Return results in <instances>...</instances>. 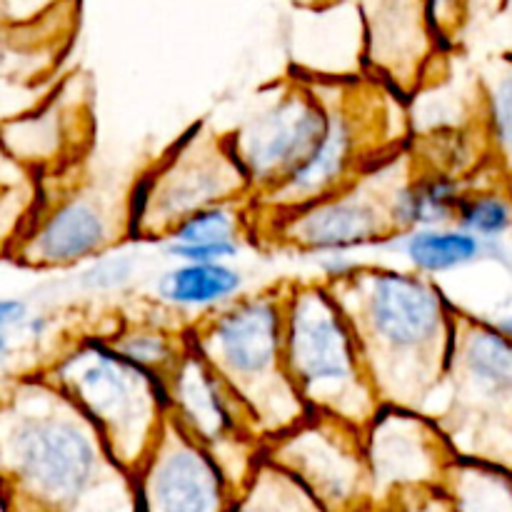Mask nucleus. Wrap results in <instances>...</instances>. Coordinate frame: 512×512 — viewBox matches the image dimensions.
I'll list each match as a JSON object with an SVG mask.
<instances>
[{"label":"nucleus","mask_w":512,"mask_h":512,"mask_svg":"<svg viewBox=\"0 0 512 512\" xmlns=\"http://www.w3.org/2000/svg\"><path fill=\"white\" fill-rule=\"evenodd\" d=\"M0 465L5 512H138L133 475L43 373L3 383Z\"/></svg>","instance_id":"1"},{"label":"nucleus","mask_w":512,"mask_h":512,"mask_svg":"<svg viewBox=\"0 0 512 512\" xmlns=\"http://www.w3.org/2000/svg\"><path fill=\"white\" fill-rule=\"evenodd\" d=\"M358 340L380 405L428 413L443 388L460 308L415 270L355 263L323 280Z\"/></svg>","instance_id":"2"},{"label":"nucleus","mask_w":512,"mask_h":512,"mask_svg":"<svg viewBox=\"0 0 512 512\" xmlns=\"http://www.w3.org/2000/svg\"><path fill=\"white\" fill-rule=\"evenodd\" d=\"M285 295L288 280H278L188 328L190 348L238 395L263 443L310 415L285 368Z\"/></svg>","instance_id":"3"},{"label":"nucleus","mask_w":512,"mask_h":512,"mask_svg":"<svg viewBox=\"0 0 512 512\" xmlns=\"http://www.w3.org/2000/svg\"><path fill=\"white\" fill-rule=\"evenodd\" d=\"M40 373L95 425L110 455L135 475L168 423V383L113 348L105 333L60 345Z\"/></svg>","instance_id":"4"},{"label":"nucleus","mask_w":512,"mask_h":512,"mask_svg":"<svg viewBox=\"0 0 512 512\" xmlns=\"http://www.w3.org/2000/svg\"><path fill=\"white\" fill-rule=\"evenodd\" d=\"M285 368L310 415H328L368 428L380 410L358 340L328 285L288 280Z\"/></svg>","instance_id":"5"},{"label":"nucleus","mask_w":512,"mask_h":512,"mask_svg":"<svg viewBox=\"0 0 512 512\" xmlns=\"http://www.w3.org/2000/svg\"><path fill=\"white\" fill-rule=\"evenodd\" d=\"M430 418L460 460L512 470V338L498 323L460 310Z\"/></svg>","instance_id":"6"},{"label":"nucleus","mask_w":512,"mask_h":512,"mask_svg":"<svg viewBox=\"0 0 512 512\" xmlns=\"http://www.w3.org/2000/svg\"><path fill=\"white\" fill-rule=\"evenodd\" d=\"M250 200L228 130L195 123L128 190V240L165 243L180 223L213 205Z\"/></svg>","instance_id":"7"},{"label":"nucleus","mask_w":512,"mask_h":512,"mask_svg":"<svg viewBox=\"0 0 512 512\" xmlns=\"http://www.w3.org/2000/svg\"><path fill=\"white\" fill-rule=\"evenodd\" d=\"M413 168L410 150H400L330 198L278 218H255V240L315 258L388 248L398 238L393 223L395 188Z\"/></svg>","instance_id":"8"},{"label":"nucleus","mask_w":512,"mask_h":512,"mask_svg":"<svg viewBox=\"0 0 512 512\" xmlns=\"http://www.w3.org/2000/svg\"><path fill=\"white\" fill-rule=\"evenodd\" d=\"M328 110L313 80H283L233 130L230 145L250 183V200L288 185L323 143Z\"/></svg>","instance_id":"9"},{"label":"nucleus","mask_w":512,"mask_h":512,"mask_svg":"<svg viewBox=\"0 0 512 512\" xmlns=\"http://www.w3.org/2000/svg\"><path fill=\"white\" fill-rule=\"evenodd\" d=\"M165 383L168 418L220 465L235 493H240L265 453L245 405L193 348Z\"/></svg>","instance_id":"10"},{"label":"nucleus","mask_w":512,"mask_h":512,"mask_svg":"<svg viewBox=\"0 0 512 512\" xmlns=\"http://www.w3.org/2000/svg\"><path fill=\"white\" fill-rule=\"evenodd\" d=\"M263 458L328 512H363L373 503L365 430L345 420L308 415L288 433L268 440Z\"/></svg>","instance_id":"11"},{"label":"nucleus","mask_w":512,"mask_h":512,"mask_svg":"<svg viewBox=\"0 0 512 512\" xmlns=\"http://www.w3.org/2000/svg\"><path fill=\"white\" fill-rule=\"evenodd\" d=\"M123 235L128 238V213H118L98 190L78 185L40 200L5 255L28 270H68L108 255Z\"/></svg>","instance_id":"12"},{"label":"nucleus","mask_w":512,"mask_h":512,"mask_svg":"<svg viewBox=\"0 0 512 512\" xmlns=\"http://www.w3.org/2000/svg\"><path fill=\"white\" fill-rule=\"evenodd\" d=\"M365 455L373 503L420 490H443L458 460L428 413L395 405H380L365 428Z\"/></svg>","instance_id":"13"},{"label":"nucleus","mask_w":512,"mask_h":512,"mask_svg":"<svg viewBox=\"0 0 512 512\" xmlns=\"http://www.w3.org/2000/svg\"><path fill=\"white\" fill-rule=\"evenodd\" d=\"M133 478L138 512H230L238 495L220 465L170 418Z\"/></svg>","instance_id":"14"},{"label":"nucleus","mask_w":512,"mask_h":512,"mask_svg":"<svg viewBox=\"0 0 512 512\" xmlns=\"http://www.w3.org/2000/svg\"><path fill=\"white\" fill-rule=\"evenodd\" d=\"M365 70L400 98H413L433 63L438 28L430 0H365Z\"/></svg>","instance_id":"15"},{"label":"nucleus","mask_w":512,"mask_h":512,"mask_svg":"<svg viewBox=\"0 0 512 512\" xmlns=\"http://www.w3.org/2000/svg\"><path fill=\"white\" fill-rule=\"evenodd\" d=\"M248 240H255V213L250 200L205 208L180 223L163 250L178 263H233Z\"/></svg>","instance_id":"16"},{"label":"nucleus","mask_w":512,"mask_h":512,"mask_svg":"<svg viewBox=\"0 0 512 512\" xmlns=\"http://www.w3.org/2000/svg\"><path fill=\"white\" fill-rule=\"evenodd\" d=\"M245 275L233 263H178L155 283L160 308L190 318V323L225 308L243 295Z\"/></svg>","instance_id":"17"},{"label":"nucleus","mask_w":512,"mask_h":512,"mask_svg":"<svg viewBox=\"0 0 512 512\" xmlns=\"http://www.w3.org/2000/svg\"><path fill=\"white\" fill-rule=\"evenodd\" d=\"M468 193L470 188L465 178L420 165L415 158V168L393 195L395 230L398 235H405L413 230L455 225L460 205Z\"/></svg>","instance_id":"18"},{"label":"nucleus","mask_w":512,"mask_h":512,"mask_svg":"<svg viewBox=\"0 0 512 512\" xmlns=\"http://www.w3.org/2000/svg\"><path fill=\"white\" fill-rule=\"evenodd\" d=\"M388 248L403 253L410 270L428 275V278H438V275L468 268V265L480 263V260L505 263L503 243H485V240L460 230L458 225L413 230V233L398 235Z\"/></svg>","instance_id":"19"},{"label":"nucleus","mask_w":512,"mask_h":512,"mask_svg":"<svg viewBox=\"0 0 512 512\" xmlns=\"http://www.w3.org/2000/svg\"><path fill=\"white\" fill-rule=\"evenodd\" d=\"M188 328L190 323L180 320L140 315V318H118L113 328L105 330V335L118 353L168 380V375L178 368L190 350Z\"/></svg>","instance_id":"20"},{"label":"nucleus","mask_w":512,"mask_h":512,"mask_svg":"<svg viewBox=\"0 0 512 512\" xmlns=\"http://www.w3.org/2000/svg\"><path fill=\"white\" fill-rule=\"evenodd\" d=\"M480 123H483L488 163L498 183L512 190V55L495 60L480 78Z\"/></svg>","instance_id":"21"},{"label":"nucleus","mask_w":512,"mask_h":512,"mask_svg":"<svg viewBox=\"0 0 512 512\" xmlns=\"http://www.w3.org/2000/svg\"><path fill=\"white\" fill-rule=\"evenodd\" d=\"M453 512H512V470L455 460L445 480Z\"/></svg>","instance_id":"22"},{"label":"nucleus","mask_w":512,"mask_h":512,"mask_svg":"<svg viewBox=\"0 0 512 512\" xmlns=\"http://www.w3.org/2000/svg\"><path fill=\"white\" fill-rule=\"evenodd\" d=\"M230 512H328L308 490L300 488L290 475L263 463L255 468L248 483L235 495Z\"/></svg>","instance_id":"23"},{"label":"nucleus","mask_w":512,"mask_h":512,"mask_svg":"<svg viewBox=\"0 0 512 512\" xmlns=\"http://www.w3.org/2000/svg\"><path fill=\"white\" fill-rule=\"evenodd\" d=\"M455 225L485 243H503L512 233V190L503 183L470 188L458 210Z\"/></svg>","instance_id":"24"},{"label":"nucleus","mask_w":512,"mask_h":512,"mask_svg":"<svg viewBox=\"0 0 512 512\" xmlns=\"http://www.w3.org/2000/svg\"><path fill=\"white\" fill-rule=\"evenodd\" d=\"M135 268L138 265H135L133 255H115V258L113 255H103L78 275V288L90 295L115 293V290H123L133 280Z\"/></svg>","instance_id":"25"},{"label":"nucleus","mask_w":512,"mask_h":512,"mask_svg":"<svg viewBox=\"0 0 512 512\" xmlns=\"http://www.w3.org/2000/svg\"><path fill=\"white\" fill-rule=\"evenodd\" d=\"M363 512H453L445 490H420L398 498L370 503Z\"/></svg>","instance_id":"26"},{"label":"nucleus","mask_w":512,"mask_h":512,"mask_svg":"<svg viewBox=\"0 0 512 512\" xmlns=\"http://www.w3.org/2000/svg\"><path fill=\"white\" fill-rule=\"evenodd\" d=\"M30 305L25 298H13V295H8V298L0 300V335H8V333H15V330H20L25 325V320L30 318Z\"/></svg>","instance_id":"27"},{"label":"nucleus","mask_w":512,"mask_h":512,"mask_svg":"<svg viewBox=\"0 0 512 512\" xmlns=\"http://www.w3.org/2000/svg\"><path fill=\"white\" fill-rule=\"evenodd\" d=\"M500 328H503L505 330V333H508L510 335V338H512V313H508V315H505V318L503 320H500Z\"/></svg>","instance_id":"28"}]
</instances>
